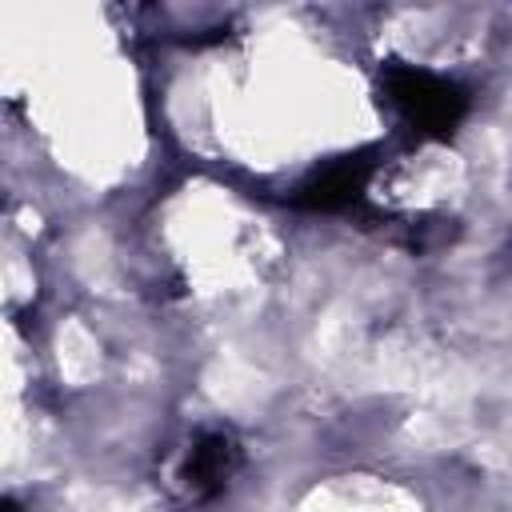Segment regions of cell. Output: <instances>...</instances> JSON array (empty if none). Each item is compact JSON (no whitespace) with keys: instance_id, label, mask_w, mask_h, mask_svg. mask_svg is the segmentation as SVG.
Returning a JSON list of instances; mask_svg holds the SVG:
<instances>
[{"instance_id":"cell-1","label":"cell","mask_w":512,"mask_h":512,"mask_svg":"<svg viewBox=\"0 0 512 512\" xmlns=\"http://www.w3.org/2000/svg\"><path fill=\"white\" fill-rule=\"evenodd\" d=\"M384 88L400 116L428 140H448L468 116V92L456 80H444L428 68L396 60L384 68Z\"/></svg>"},{"instance_id":"cell-2","label":"cell","mask_w":512,"mask_h":512,"mask_svg":"<svg viewBox=\"0 0 512 512\" xmlns=\"http://www.w3.org/2000/svg\"><path fill=\"white\" fill-rule=\"evenodd\" d=\"M368 176H372V160L368 156H340V160L324 164L320 172H312L300 184L296 204H304L312 212H344L364 196Z\"/></svg>"},{"instance_id":"cell-3","label":"cell","mask_w":512,"mask_h":512,"mask_svg":"<svg viewBox=\"0 0 512 512\" xmlns=\"http://www.w3.org/2000/svg\"><path fill=\"white\" fill-rule=\"evenodd\" d=\"M236 468H240V444L228 432H204L192 440L180 464V484L192 500H208L232 480Z\"/></svg>"},{"instance_id":"cell-4","label":"cell","mask_w":512,"mask_h":512,"mask_svg":"<svg viewBox=\"0 0 512 512\" xmlns=\"http://www.w3.org/2000/svg\"><path fill=\"white\" fill-rule=\"evenodd\" d=\"M0 512H20V504L16 500H0Z\"/></svg>"}]
</instances>
